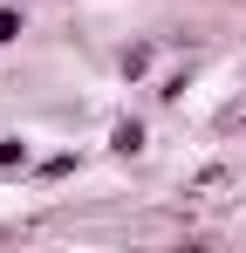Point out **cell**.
I'll return each mask as SVG.
<instances>
[{"mask_svg":"<svg viewBox=\"0 0 246 253\" xmlns=\"http://www.w3.org/2000/svg\"><path fill=\"white\" fill-rule=\"evenodd\" d=\"M7 35H14V14H0V42H7Z\"/></svg>","mask_w":246,"mask_h":253,"instance_id":"obj_1","label":"cell"}]
</instances>
